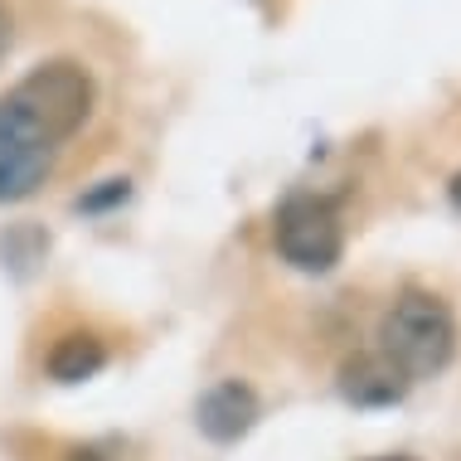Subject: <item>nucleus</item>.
Masks as SVG:
<instances>
[{"mask_svg": "<svg viewBox=\"0 0 461 461\" xmlns=\"http://www.w3.org/2000/svg\"><path fill=\"white\" fill-rule=\"evenodd\" d=\"M379 355H389L408 384L432 379L456 355V316L438 292L408 286L379 326Z\"/></svg>", "mask_w": 461, "mask_h": 461, "instance_id": "obj_1", "label": "nucleus"}, {"mask_svg": "<svg viewBox=\"0 0 461 461\" xmlns=\"http://www.w3.org/2000/svg\"><path fill=\"white\" fill-rule=\"evenodd\" d=\"M24 117L40 127L54 146H64L83 122L93 117V103H97V88H93V73L73 59H49V64L30 68L15 88L5 93Z\"/></svg>", "mask_w": 461, "mask_h": 461, "instance_id": "obj_2", "label": "nucleus"}, {"mask_svg": "<svg viewBox=\"0 0 461 461\" xmlns=\"http://www.w3.org/2000/svg\"><path fill=\"white\" fill-rule=\"evenodd\" d=\"M272 239H277L282 263H292L296 272H330L345 253V223L326 199L292 194L272 219Z\"/></svg>", "mask_w": 461, "mask_h": 461, "instance_id": "obj_3", "label": "nucleus"}, {"mask_svg": "<svg viewBox=\"0 0 461 461\" xmlns=\"http://www.w3.org/2000/svg\"><path fill=\"white\" fill-rule=\"evenodd\" d=\"M54 160H59V146L10 97H0V204L34 194L49 180Z\"/></svg>", "mask_w": 461, "mask_h": 461, "instance_id": "obj_4", "label": "nucleus"}, {"mask_svg": "<svg viewBox=\"0 0 461 461\" xmlns=\"http://www.w3.org/2000/svg\"><path fill=\"white\" fill-rule=\"evenodd\" d=\"M258 418H263V403H258L253 384H243V379H219L214 389H204L199 403H194L199 432H204L209 442H219V447L248 438Z\"/></svg>", "mask_w": 461, "mask_h": 461, "instance_id": "obj_5", "label": "nucleus"}, {"mask_svg": "<svg viewBox=\"0 0 461 461\" xmlns=\"http://www.w3.org/2000/svg\"><path fill=\"white\" fill-rule=\"evenodd\" d=\"M340 393H345V403H355V408H393L398 398L408 393V379L398 374V365L389 355L365 350V355H355L340 365Z\"/></svg>", "mask_w": 461, "mask_h": 461, "instance_id": "obj_6", "label": "nucleus"}, {"mask_svg": "<svg viewBox=\"0 0 461 461\" xmlns=\"http://www.w3.org/2000/svg\"><path fill=\"white\" fill-rule=\"evenodd\" d=\"M103 365H107V345L97 340L93 330L59 335L54 350H49V359H44V369H49V379H54V384H83V379H93Z\"/></svg>", "mask_w": 461, "mask_h": 461, "instance_id": "obj_7", "label": "nucleus"}, {"mask_svg": "<svg viewBox=\"0 0 461 461\" xmlns=\"http://www.w3.org/2000/svg\"><path fill=\"white\" fill-rule=\"evenodd\" d=\"M127 199H131V180H127V176L97 180L93 190L78 194V214H107V209H122Z\"/></svg>", "mask_w": 461, "mask_h": 461, "instance_id": "obj_8", "label": "nucleus"}, {"mask_svg": "<svg viewBox=\"0 0 461 461\" xmlns=\"http://www.w3.org/2000/svg\"><path fill=\"white\" fill-rule=\"evenodd\" d=\"M10 40H15V20H10V10L0 5V59L10 54Z\"/></svg>", "mask_w": 461, "mask_h": 461, "instance_id": "obj_9", "label": "nucleus"}, {"mask_svg": "<svg viewBox=\"0 0 461 461\" xmlns=\"http://www.w3.org/2000/svg\"><path fill=\"white\" fill-rule=\"evenodd\" d=\"M447 194H452V204L461 209V170H456V176H452V185H447Z\"/></svg>", "mask_w": 461, "mask_h": 461, "instance_id": "obj_10", "label": "nucleus"}, {"mask_svg": "<svg viewBox=\"0 0 461 461\" xmlns=\"http://www.w3.org/2000/svg\"><path fill=\"white\" fill-rule=\"evenodd\" d=\"M379 461H413V456H379Z\"/></svg>", "mask_w": 461, "mask_h": 461, "instance_id": "obj_11", "label": "nucleus"}]
</instances>
